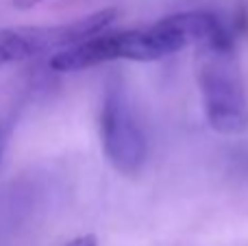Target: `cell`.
<instances>
[{"instance_id":"52a82bcc","label":"cell","mask_w":248,"mask_h":246,"mask_svg":"<svg viewBox=\"0 0 248 246\" xmlns=\"http://www.w3.org/2000/svg\"><path fill=\"white\" fill-rule=\"evenodd\" d=\"M39 2H44V0H13V4H16L17 9H31Z\"/></svg>"},{"instance_id":"8992f818","label":"cell","mask_w":248,"mask_h":246,"mask_svg":"<svg viewBox=\"0 0 248 246\" xmlns=\"http://www.w3.org/2000/svg\"><path fill=\"white\" fill-rule=\"evenodd\" d=\"M63 246H98V238L94 233H85V235H77V238L68 240Z\"/></svg>"},{"instance_id":"7a4b0ae2","label":"cell","mask_w":248,"mask_h":246,"mask_svg":"<svg viewBox=\"0 0 248 246\" xmlns=\"http://www.w3.org/2000/svg\"><path fill=\"white\" fill-rule=\"evenodd\" d=\"M196 83L205 120L220 135L248 131V96L231 29L196 46Z\"/></svg>"},{"instance_id":"6da1fadb","label":"cell","mask_w":248,"mask_h":246,"mask_svg":"<svg viewBox=\"0 0 248 246\" xmlns=\"http://www.w3.org/2000/svg\"><path fill=\"white\" fill-rule=\"evenodd\" d=\"M227 29L229 26L211 11H181L141 29H107L70 50L50 57L48 65L55 72H78L109 61H161L187 46H198Z\"/></svg>"},{"instance_id":"3957f363","label":"cell","mask_w":248,"mask_h":246,"mask_svg":"<svg viewBox=\"0 0 248 246\" xmlns=\"http://www.w3.org/2000/svg\"><path fill=\"white\" fill-rule=\"evenodd\" d=\"M98 131L103 153L116 172L135 177L144 170L148 161V139L120 74H111L105 81Z\"/></svg>"},{"instance_id":"5b68a950","label":"cell","mask_w":248,"mask_h":246,"mask_svg":"<svg viewBox=\"0 0 248 246\" xmlns=\"http://www.w3.org/2000/svg\"><path fill=\"white\" fill-rule=\"evenodd\" d=\"M13 126H16V118L13 116L0 118V170L4 166V157H7V148H9V142H11Z\"/></svg>"},{"instance_id":"277c9868","label":"cell","mask_w":248,"mask_h":246,"mask_svg":"<svg viewBox=\"0 0 248 246\" xmlns=\"http://www.w3.org/2000/svg\"><path fill=\"white\" fill-rule=\"evenodd\" d=\"M33 59L31 44L26 37V26H13V29L0 31V68L9 63Z\"/></svg>"}]
</instances>
